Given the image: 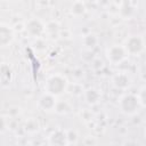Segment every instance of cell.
Segmentation results:
<instances>
[{
	"label": "cell",
	"instance_id": "cell-14",
	"mask_svg": "<svg viewBox=\"0 0 146 146\" xmlns=\"http://www.w3.org/2000/svg\"><path fill=\"white\" fill-rule=\"evenodd\" d=\"M55 111L57 113H60V114H66L71 111V106L65 100H60V102H57L56 103V107H55Z\"/></svg>",
	"mask_w": 146,
	"mask_h": 146
},
{
	"label": "cell",
	"instance_id": "cell-15",
	"mask_svg": "<svg viewBox=\"0 0 146 146\" xmlns=\"http://www.w3.org/2000/svg\"><path fill=\"white\" fill-rule=\"evenodd\" d=\"M83 43H84V46H87L88 48H94V47L97 44V36H96L95 34L89 33V34L84 35V38H83Z\"/></svg>",
	"mask_w": 146,
	"mask_h": 146
},
{
	"label": "cell",
	"instance_id": "cell-18",
	"mask_svg": "<svg viewBox=\"0 0 146 146\" xmlns=\"http://www.w3.org/2000/svg\"><path fill=\"white\" fill-rule=\"evenodd\" d=\"M138 98L140 102V105H143L144 107H146V86L143 87L138 94Z\"/></svg>",
	"mask_w": 146,
	"mask_h": 146
},
{
	"label": "cell",
	"instance_id": "cell-4",
	"mask_svg": "<svg viewBox=\"0 0 146 146\" xmlns=\"http://www.w3.org/2000/svg\"><path fill=\"white\" fill-rule=\"evenodd\" d=\"M124 48L127 50L128 54L130 55H133V56H137L139 55L144 48H145V43H144V40L138 36V35H131L127 39L125 43H124Z\"/></svg>",
	"mask_w": 146,
	"mask_h": 146
},
{
	"label": "cell",
	"instance_id": "cell-5",
	"mask_svg": "<svg viewBox=\"0 0 146 146\" xmlns=\"http://www.w3.org/2000/svg\"><path fill=\"white\" fill-rule=\"evenodd\" d=\"M25 30H26V32H27L30 35L38 38V36H40V35L43 33V31H44V25L41 23V21H39V19H36V18H31V19H29V21L26 22V24H25Z\"/></svg>",
	"mask_w": 146,
	"mask_h": 146
},
{
	"label": "cell",
	"instance_id": "cell-11",
	"mask_svg": "<svg viewBox=\"0 0 146 146\" xmlns=\"http://www.w3.org/2000/svg\"><path fill=\"white\" fill-rule=\"evenodd\" d=\"M99 97H100L99 92L96 89H94V88H90V89L86 90V92H84V98H86L87 103L91 104V105L97 104L98 100H99Z\"/></svg>",
	"mask_w": 146,
	"mask_h": 146
},
{
	"label": "cell",
	"instance_id": "cell-2",
	"mask_svg": "<svg viewBox=\"0 0 146 146\" xmlns=\"http://www.w3.org/2000/svg\"><path fill=\"white\" fill-rule=\"evenodd\" d=\"M140 106V102L138 96H135L132 94H125L120 99V108L124 114L132 115L135 114Z\"/></svg>",
	"mask_w": 146,
	"mask_h": 146
},
{
	"label": "cell",
	"instance_id": "cell-6",
	"mask_svg": "<svg viewBox=\"0 0 146 146\" xmlns=\"http://www.w3.org/2000/svg\"><path fill=\"white\" fill-rule=\"evenodd\" d=\"M14 31L9 25L1 24L0 25V44L1 47H7L9 46L13 40H14Z\"/></svg>",
	"mask_w": 146,
	"mask_h": 146
},
{
	"label": "cell",
	"instance_id": "cell-19",
	"mask_svg": "<svg viewBox=\"0 0 146 146\" xmlns=\"http://www.w3.org/2000/svg\"><path fill=\"white\" fill-rule=\"evenodd\" d=\"M67 89H71L72 91V94H74V95H80V94H82V88H81V86L80 84H76V83H74L73 86H70L68 84V88Z\"/></svg>",
	"mask_w": 146,
	"mask_h": 146
},
{
	"label": "cell",
	"instance_id": "cell-1",
	"mask_svg": "<svg viewBox=\"0 0 146 146\" xmlns=\"http://www.w3.org/2000/svg\"><path fill=\"white\" fill-rule=\"evenodd\" d=\"M46 92L54 96H60L68 88V82L66 78L62 74H52L46 81Z\"/></svg>",
	"mask_w": 146,
	"mask_h": 146
},
{
	"label": "cell",
	"instance_id": "cell-8",
	"mask_svg": "<svg viewBox=\"0 0 146 146\" xmlns=\"http://www.w3.org/2000/svg\"><path fill=\"white\" fill-rule=\"evenodd\" d=\"M13 68L9 64L7 63H3L1 65V68H0V79H1V84L2 87H8L9 83L11 82L13 80Z\"/></svg>",
	"mask_w": 146,
	"mask_h": 146
},
{
	"label": "cell",
	"instance_id": "cell-7",
	"mask_svg": "<svg viewBox=\"0 0 146 146\" xmlns=\"http://www.w3.org/2000/svg\"><path fill=\"white\" fill-rule=\"evenodd\" d=\"M55 97L56 96H54L51 94H48V92H46L44 95H42L40 97V99H39V106H40V108H42L43 111H47V112L55 110L56 103H57V100H56Z\"/></svg>",
	"mask_w": 146,
	"mask_h": 146
},
{
	"label": "cell",
	"instance_id": "cell-13",
	"mask_svg": "<svg viewBox=\"0 0 146 146\" xmlns=\"http://www.w3.org/2000/svg\"><path fill=\"white\" fill-rule=\"evenodd\" d=\"M120 13L123 17H130L133 14V6L131 5V2L129 0H123L122 1Z\"/></svg>",
	"mask_w": 146,
	"mask_h": 146
},
{
	"label": "cell",
	"instance_id": "cell-3",
	"mask_svg": "<svg viewBox=\"0 0 146 146\" xmlns=\"http://www.w3.org/2000/svg\"><path fill=\"white\" fill-rule=\"evenodd\" d=\"M127 55H128V52H127L124 46L115 44V46H112L111 48H108L106 51V57H107L108 62H111L114 65H117L121 62H123L125 59Z\"/></svg>",
	"mask_w": 146,
	"mask_h": 146
},
{
	"label": "cell",
	"instance_id": "cell-16",
	"mask_svg": "<svg viewBox=\"0 0 146 146\" xmlns=\"http://www.w3.org/2000/svg\"><path fill=\"white\" fill-rule=\"evenodd\" d=\"M38 128H39V123H38V121L34 120V119H30V120H27L26 123H25V129H26L27 131H30V132L36 131Z\"/></svg>",
	"mask_w": 146,
	"mask_h": 146
},
{
	"label": "cell",
	"instance_id": "cell-9",
	"mask_svg": "<svg viewBox=\"0 0 146 146\" xmlns=\"http://www.w3.org/2000/svg\"><path fill=\"white\" fill-rule=\"evenodd\" d=\"M113 84L117 89H127L130 86V78L125 73H117L113 78Z\"/></svg>",
	"mask_w": 146,
	"mask_h": 146
},
{
	"label": "cell",
	"instance_id": "cell-10",
	"mask_svg": "<svg viewBox=\"0 0 146 146\" xmlns=\"http://www.w3.org/2000/svg\"><path fill=\"white\" fill-rule=\"evenodd\" d=\"M67 140H68L67 139V135L64 131L59 130V129L54 131L49 137V143L51 145H64V144L68 143Z\"/></svg>",
	"mask_w": 146,
	"mask_h": 146
},
{
	"label": "cell",
	"instance_id": "cell-17",
	"mask_svg": "<svg viewBox=\"0 0 146 146\" xmlns=\"http://www.w3.org/2000/svg\"><path fill=\"white\" fill-rule=\"evenodd\" d=\"M47 31L49 32V33H51V34H55V33H58L59 32V24L57 23V22H55V21H52V22H50V23H48L47 24Z\"/></svg>",
	"mask_w": 146,
	"mask_h": 146
},
{
	"label": "cell",
	"instance_id": "cell-12",
	"mask_svg": "<svg viewBox=\"0 0 146 146\" xmlns=\"http://www.w3.org/2000/svg\"><path fill=\"white\" fill-rule=\"evenodd\" d=\"M71 11L74 16H82L86 13V5L82 0H76L72 7H71Z\"/></svg>",
	"mask_w": 146,
	"mask_h": 146
},
{
	"label": "cell",
	"instance_id": "cell-20",
	"mask_svg": "<svg viewBox=\"0 0 146 146\" xmlns=\"http://www.w3.org/2000/svg\"><path fill=\"white\" fill-rule=\"evenodd\" d=\"M82 1H83V0H82Z\"/></svg>",
	"mask_w": 146,
	"mask_h": 146
}]
</instances>
